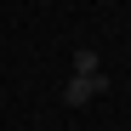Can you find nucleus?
<instances>
[{
    "mask_svg": "<svg viewBox=\"0 0 131 131\" xmlns=\"http://www.w3.org/2000/svg\"><path fill=\"white\" fill-rule=\"evenodd\" d=\"M97 91H103V74H74L69 85H63V103H69V108H85Z\"/></svg>",
    "mask_w": 131,
    "mask_h": 131,
    "instance_id": "f257e3e1",
    "label": "nucleus"
},
{
    "mask_svg": "<svg viewBox=\"0 0 131 131\" xmlns=\"http://www.w3.org/2000/svg\"><path fill=\"white\" fill-rule=\"evenodd\" d=\"M74 74H103V69H97V51L80 46V51H74Z\"/></svg>",
    "mask_w": 131,
    "mask_h": 131,
    "instance_id": "f03ea898",
    "label": "nucleus"
}]
</instances>
